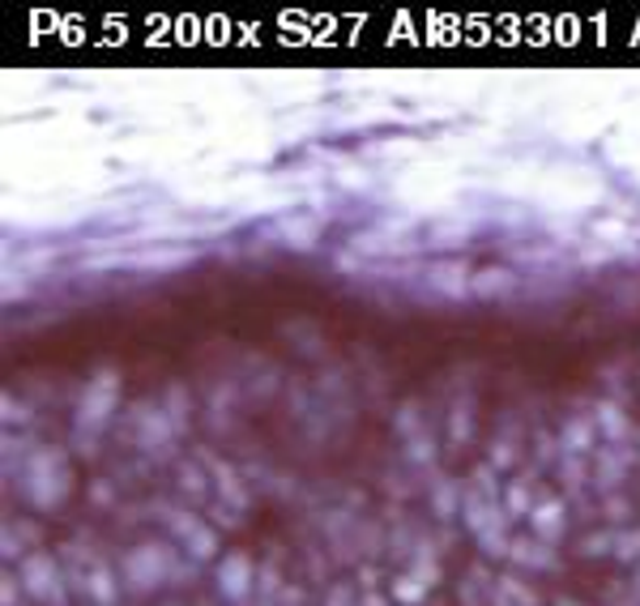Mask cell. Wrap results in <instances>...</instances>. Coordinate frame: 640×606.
I'll list each match as a JSON object with an SVG mask.
<instances>
[{
	"label": "cell",
	"mask_w": 640,
	"mask_h": 606,
	"mask_svg": "<svg viewBox=\"0 0 640 606\" xmlns=\"http://www.w3.org/2000/svg\"><path fill=\"white\" fill-rule=\"evenodd\" d=\"M65 487H69V466H65V457L60 453H35L31 457V466H26V495H31V504H39V508H52V504H60L65 500Z\"/></svg>",
	"instance_id": "1"
},
{
	"label": "cell",
	"mask_w": 640,
	"mask_h": 606,
	"mask_svg": "<svg viewBox=\"0 0 640 606\" xmlns=\"http://www.w3.org/2000/svg\"><path fill=\"white\" fill-rule=\"evenodd\" d=\"M121 398V389H116V376L112 371H103L90 389H85V398H81V410H78V423L81 432L90 427V432H99L103 423H107V414H112V405Z\"/></svg>",
	"instance_id": "2"
},
{
	"label": "cell",
	"mask_w": 640,
	"mask_h": 606,
	"mask_svg": "<svg viewBox=\"0 0 640 606\" xmlns=\"http://www.w3.org/2000/svg\"><path fill=\"white\" fill-rule=\"evenodd\" d=\"M124 572H128V581L137 585V590H150V585H159L167 581V572H171V560H167V551L162 547H137L128 560H124Z\"/></svg>",
	"instance_id": "3"
},
{
	"label": "cell",
	"mask_w": 640,
	"mask_h": 606,
	"mask_svg": "<svg viewBox=\"0 0 640 606\" xmlns=\"http://www.w3.org/2000/svg\"><path fill=\"white\" fill-rule=\"evenodd\" d=\"M22 581H26V590L47 606H65V590H60V576H56V568L47 556H35V560H26L22 568Z\"/></svg>",
	"instance_id": "4"
},
{
	"label": "cell",
	"mask_w": 640,
	"mask_h": 606,
	"mask_svg": "<svg viewBox=\"0 0 640 606\" xmlns=\"http://www.w3.org/2000/svg\"><path fill=\"white\" fill-rule=\"evenodd\" d=\"M218 581H222L227 598H231V603H240L243 594H248V581H252V564H248L243 556H227L222 568H218Z\"/></svg>",
	"instance_id": "5"
},
{
	"label": "cell",
	"mask_w": 640,
	"mask_h": 606,
	"mask_svg": "<svg viewBox=\"0 0 640 606\" xmlns=\"http://www.w3.org/2000/svg\"><path fill=\"white\" fill-rule=\"evenodd\" d=\"M479 290L491 299V295H508V274H479Z\"/></svg>",
	"instance_id": "6"
}]
</instances>
